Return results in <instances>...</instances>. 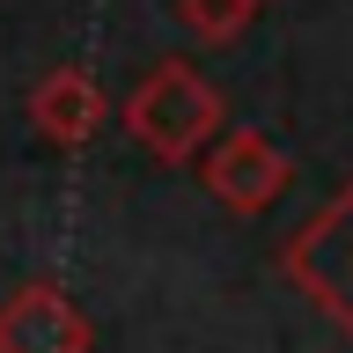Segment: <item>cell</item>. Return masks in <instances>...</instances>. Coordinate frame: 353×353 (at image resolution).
Instances as JSON below:
<instances>
[{
    "mask_svg": "<svg viewBox=\"0 0 353 353\" xmlns=\"http://www.w3.org/2000/svg\"><path fill=\"white\" fill-rule=\"evenodd\" d=\"M118 125L132 132L140 154H154V162L176 170V162H199V154L228 132V103H221V88L206 81L192 59H162V66H148V74L132 81Z\"/></svg>",
    "mask_w": 353,
    "mask_h": 353,
    "instance_id": "1",
    "label": "cell"
},
{
    "mask_svg": "<svg viewBox=\"0 0 353 353\" xmlns=\"http://www.w3.org/2000/svg\"><path fill=\"white\" fill-rule=\"evenodd\" d=\"M280 272L294 280V294H302L316 316L353 331V176L280 243Z\"/></svg>",
    "mask_w": 353,
    "mask_h": 353,
    "instance_id": "2",
    "label": "cell"
},
{
    "mask_svg": "<svg viewBox=\"0 0 353 353\" xmlns=\"http://www.w3.org/2000/svg\"><path fill=\"white\" fill-rule=\"evenodd\" d=\"M199 184H206L214 206H228V214H265V206L294 184V162H287V148L272 132L228 125L214 148L199 154Z\"/></svg>",
    "mask_w": 353,
    "mask_h": 353,
    "instance_id": "3",
    "label": "cell"
},
{
    "mask_svg": "<svg viewBox=\"0 0 353 353\" xmlns=\"http://www.w3.org/2000/svg\"><path fill=\"white\" fill-rule=\"evenodd\" d=\"M88 316L81 302L52 280H30L0 302V353H88Z\"/></svg>",
    "mask_w": 353,
    "mask_h": 353,
    "instance_id": "4",
    "label": "cell"
},
{
    "mask_svg": "<svg viewBox=\"0 0 353 353\" xmlns=\"http://www.w3.org/2000/svg\"><path fill=\"white\" fill-rule=\"evenodd\" d=\"M30 118H37V132L52 140V148H88L96 132H103V88H96V74L88 66H52L37 88H30Z\"/></svg>",
    "mask_w": 353,
    "mask_h": 353,
    "instance_id": "5",
    "label": "cell"
},
{
    "mask_svg": "<svg viewBox=\"0 0 353 353\" xmlns=\"http://www.w3.org/2000/svg\"><path fill=\"white\" fill-rule=\"evenodd\" d=\"M258 15H265V0H176V22L199 44H236Z\"/></svg>",
    "mask_w": 353,
    "mask_h": 353,
    "instance_id": "6",
    "label": "cell"
}]
</instances>
